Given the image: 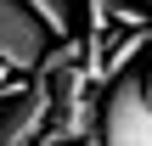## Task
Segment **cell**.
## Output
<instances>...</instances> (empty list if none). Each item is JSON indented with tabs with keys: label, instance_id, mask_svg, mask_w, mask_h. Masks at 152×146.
I'll return each mask as SVG.
<instances>
[{
	"label": "cell",
	"instance_id": "1",
	"mask_svg": "<svg viewBox=\"0 0 152 146\" xmlns=\"http://www.w3.org/2000/svg\"><path fill=\"white\" fill-rule=\"evenodd\" d=\"M96 146H152V84L141 73H118L102 101Z\"/></svg>",
	"mask_w": 152,
	"mask_h": 146
},
{
	"label": "cell",
	"instance_id": "2",
	"mask_svg": "<svg viewBox=\"0 0 152 146\" xmlns=\"http://www.w3.org/2000/svg\"><path fill=\"white\" fill-rule=\"evenodd\" d=\"M51 124V79L28 73V84H17L0 101V146H34Z\"/></svg>",
	"mask_w": 152,
	"mask_h": 146
},
{
	"label": "cell",
	"instance_id": "3",
	"mask_svg": "<svg viewBox=\"0 0 152 146\" xmlns=\"http://www.w3.org/2000/svg\"><path fill=\"white\" fill-rule=\"evenodd\" d=\"M45 51V28L28 17L23 0H0V68L11 73H28Z\"/></svg>",
	"mask_w": 152,
	"mask_h": 146
},
{
	"label": "cell",
	"instance_id": "4",
	"mask_svg": "<svg viewBox=\"0 0 152 146\" xmlns=\"http://www.w3.org/2000/svg\"><path fill=\"white\" fill-rule=\"evenodd\" d=\"M23 6H28V17H34L45 34L68 39V6H62V0H23Z\"/></svg>",
	"mask_w": 152,
	"mask_h": 146
},
{
	"label": "cell",
	"instance_id": "5",
	"mask_svg": "<svg viewBox=\"0 0 152 146\" xmlns=\"http://www.w3.org/2000/svg\"><path fill=\"white\" fill-rule=\"evenodd\" d=\"M85 6H90V34H102L118 11H130V0H85Z\"/></svg>",
	"mask_w": 152,
	"mask_h": 146
},
{
	"label": "cell",
	"instance_id": "6",
	"mask_svg": "<svg viewBox=\"0 0 152 146\" xmlns=\"http://www.w3.org/2000/svg\"><path fill=\"white\" fill-rule=\"evenodd\" d=\"M17 90V79H11V68H0V96H11Z\"/></svg>",
	"mask_w": 152,
	"mask_h": 146
},
{
	"label": "cell",
	"instance_id": "7",
	"mask_svg": "<svg viewBox=\"0 0 152 146\" xmlns=\"http://www.w3.org/2000/svg\"><path fill=\"white\" fill-rule=\"evenodd\" d=\"M73 146H79V141H73Z\"/></svg>",
	"mask_w": 152,
	"mask_h": 146
},
{
	"label": "cell",
	"instance_id": "8",
	"mask_svg": "<svg viewBox=\"0 0 152 146\" xmlns=\"http://www.w3.org/2000/svg\"><path fill=\"white\" fill-rule=\"evenodd\" d=\"M147 84H152V79H147Z\"/></svg>",
	"mask_w": 152,
	"mask_h": 146
}]
</instances>
